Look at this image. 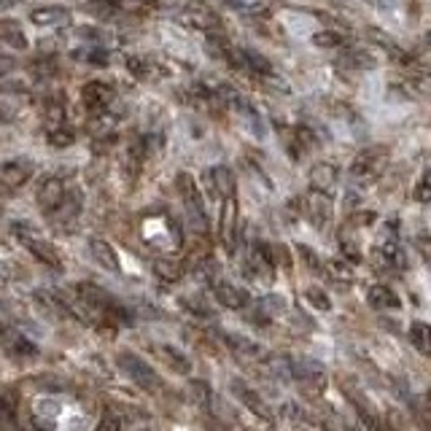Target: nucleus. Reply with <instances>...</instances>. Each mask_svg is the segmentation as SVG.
Listing matches in <instances>:
<instances>
[{"mask_svg": "<svg viewBox=\"0 0 431 431\" xmlns=\"http://www.w3.org/2000/svg\"><path fill=\"white\" fill-rule=\"evenodd\" d=\"M388 156H391V149H388V146H383V143L369 146V149L359 151V156L353 159L350 175H353L359 184H372L375 178H380V172L385 170Z\"/></svg>", "mask_w": 431, "mask_h": 431, "instance_id": "obj_1", "label": "nucleus"}, {"mask_svg": "<svg viewBox=\"0 0 431 431\" xmlns=\"http://www.w3.org/2000/svg\"><path fill=\"white\" fill-rule=\"evenodd\" d=\"M175 186H178V194H181V200H184V205H186V216H189L191 226H194L197 232H205L207 229L205 203H203V194L197 189L194 178H191L189 172H178V175H175Z\"/></svg>", "mask_w": 431, "mask_h": 431, "instance_id": "obj_2", "label": "nucleus"}, {"mask_svg": "<svg viewBox=\"0 0 431 431\" xmlns=\"http://www.w3.org/2000/svg\"><path fill=\"white\" fill-rule=\"evenodd\" d=\"M76 294H78V299L81 302H86L89 308H95V310H100V315H111V318H124L127 324L132 321L130 318V313L121 308L119 302L111 296V294L105 292V289H100V286H95V283H78L76 286Z\"/></svg>", "mask_w": 431, "mask_h": 431, "instance_id": "obj_3", "label": "nucleus"}, {"mask_svg": "<svg viewBox=\"0 0 431 431\" xmlns=\"http://www.w3.org/2000/svg\"><path fill=\"white\" fill-rule=\"evenodd\" d=\"M30 103V92L22 81H6L0 84V124L17 121Z\"/></svg>", "mask_w": 431, "mask_h": 431, "instance_id": "obj_4", "label": "nucleus"}, {"mask_svg": "<svg viewBox=\"0 0 431 431\" xmlns=\"http://www.w3.org/2000/svg\"><path fill=\"white\" fill-rule=\"evenodd\" d=\"M14 232H17V238L22 240V245H25L35 259H41L43 264L57 267V270L62 267V259H60V254H57V248H54L49 240H43L41 235L30 232V226L27 224H14Z\"/></svg>", "mask_w": 431, "mask_h": 431, "instance_id": "obj_5", "label": "nucleus"}, {"mask_svg": "<svg viewBox=\"0 0 431 431\" xmlns=\"http://www.w3.org/2000/svg\"><path fill=\"white\" fill-rule=\"evenodd\" d=\"M119 367L127 372V378L132 380L135 385L146 388V391H154L159 388V375L151 369V364H146L140 356L130 353V350H121L119 353Z\"/></svg>", "mask_w": 431, "mask_h": 431, "instance_id": "obj_6", "label": "nucleus"}, {"mask_svg": "<svg viewBox=\"0 0 431 431\" xmlns=\"http://www.w3.org/2000/svg\"><path fill=\"white\" fill-rule=\"evenodd\" d=\"M143 162H146V140L140 138V135H132V138L127 140L124 151H121V172H124V178L130 184L140 175Z\"/></svg>", "mask_w": 431, "mask_h": 431, "instance_id": "obj_7", "label": "nucleus"}, {"mask_svg": "<svg viewBox=\"0 0 431 431\" xmlns=\"http://www.w3.org/2000/svg\"><path fill=\"white\" fill-rule=\"evenodd\" d=\"M33 162H27V159H6V162H0V186L22 189L33 178Z\"/></svg>", "mask_w": 431, "mask_h": 431, "instance_id": "obj_8", "label": "nucleus"}, {"mask_svg": "<svg viewBox=\"0 0 431 431\" xmlns=\"http://www.w3.org/2000/svg\"><path fill=\"white\" fill-rule=\"evenodd\" d=\"M30 22L35 27H65L70 22V8L60 3H46L30 11Z\"/></svg>", "mask_w": 431, "mask_h": 431, "instance_id": "obj_9", "label": "nucleus"}, {"mask_svg": "<svg viewBox=\"0 0 431 431\" xmlns=\"http://www.w3.org/2000/svg\"><path fill=\"white\" fill-rule=\"evenodd\" d=\"M111 100H114V89H111V84H105V81H89L81 89V103H84V108L89 114L105 111L111 105Z\"/></svg>", "mask_w": 431, "mask_h": 431, "instance_id": "obj_10", "label": "nucleus"}, {"mask_svg": "<svg viewBox=\"0 0 431 431\" xmlns=\"http://www.w3.org/2000/svg\"><path fill=\"white\" fill-rule=\"evenodd\" d=\"M65 184H62V178H57V175H49V178H43V184L38 186V205L41 210H46V213H54L60 203L65 200Z\"/></svg>", "mask_w": 431, "mask_h": 431, "instance_id": "obj_11", "label": "nucleus"}, {"mask_svg": "<svg viewBox=\"0 0 431 431\" xmlns=\"http://www.w3.org/2000/svg\"><path fill=\"white\" fill-rule=\"evenodd\" d=\"M207 184H210V191L219 197V200H229V197H238V186H235V175L229 167L224 165H216L205 172Z\"/></svg>", "mask_w": 431, "mask_h": 431, "instance_id": "obj_12", "label": "nucleus"}, {"mask_svg": "<svg viewBox=\"0 0 431 431\" xmlns=\"http://www.w3.org/2000/svg\"><path fill=\"white\" fill-rule=\"evenodd\" d=\"M0 348H3L8 356H14V359L33 356L35 353V345L30 343L27 337H22L19 331H14L11 327H6V324H0Z\"/></svg>", "mask_w": 431, "mask_h": 431, "instance_id": "obj_13", "label": "nucleus"}, {"mask_svg": "<svg viewBox=\"0 0 431 431\" xmlns=\"http://www.w3.org/2000/svg\"><path fill=\"white\" fill-rule=\"evenodd\" d=\"M337 178H340V172H337V167L331 162H318V165H313L310 170V186L313 191L331 194L334 186H337Z\"/></svg>", "mask_w": 431, "mask_h": 431, "instance_id": "obj_14", "label": "nucleus"}, {"mask_svg": "<svg viewBox=\"0 0 431 431\" xmlns=\"http://www.w3.org/2000/svg\"><path fill=\"white\" fill-rule=\"evenodd\" d=\"M178 22L186 25V27H191V30H205V33L221 27L219 19L213 17V14H207L205 8H197V6H191V8H186V11H181V14H178Z\"/></svg>", "mask_w": 431, "mask_h": 431, "instance_id": "obj_15", "label": "nucleus"}, {"mask_svg": "<svg viewBox=\"0 0 431 431\" xmlns=\"http://www.w3.org/2000/svg\"><path fill=\"white\" fill-rule=\"evenodd\" d=\"M43 124H46V130L65 124V95L62 92H52L43 100Z\"/></svg>", "mask_w": 431, "mask_h": 431, "instance_id": "obj_16", "label": "nucleus"}, {"mask_svg": "<svg viewBox=\"0 0 431 431\" xmlns=\"http://www.w3.org/2000/svg\"><path fill=\"white\" fill-rule=\"evenodd\" d=\"M213 294H216V299H219L224 308H229V310H240V308L248 305V299H251L242 289L232 286V283H216V286H213Z\"/></svg>", "mask_w": 431, "mask_h": 431, "instance_id": "obj_17", "label": "nucleus"}, {"mask_svg": "<svg viewBox=\"0 0 431 431\" xmlns=\"http://www.w3.org/2000/svg\"><path fill=\"white\" fill-rule=\"evenodd\" d=\"M89 251H92V256L95 261L105 267L108 273H119V256H116V251L103 240V238H92L89 240Z\"/></svg>", "mask_w": 431, "mask_h": 431, "instance_id": "obj_18", "label": "nucleus"}, {"mask_svg": "<svg viewBox=\"0 0 431 431\" xmlns=\"http://www.w3.org/2000/svg\"><path fill=\"white\" fill-rule=\"evenodd\" d=\"M205 52L213 57V60H224V62H229V57H232V52H235V46L229 43V38L224 35V30L219 27V30H210L205 38Z\"/></svg>", "mask_w": 431, "mask_h": 431, "instance_id": "obj_19", "label": "nucleus"}, {"mask_svg": "<svg viewBox=\"0 0 431 431\" xmlns=\"http://www.w3.org/2000/svg\"><path fill=\"white\" fill-rule=\"evenodd\" d=\"M367 302L372 305V308H378V310H397V308H402V302H399V296L394 294V289H388V286H383V283H378V286H372L369 292H367Z\"/></svg>", "mask_w": 431, "mask_h": 431, "instance_id": "obj_20", "label": "nucleus"}, {"mask_svg": "<svg viewBox=\"0 0 431 431\" xmlns=\"http://www.w3.org/2000/svg\"><path fill=\"white\" fill-rule=\"evenodd\" d=\"M308 205H310V219L315 226H324L329 221V216H331V203H329V194H321V191H313L310 200H308Z\"/></svg>", "mask_w": 431, "mask_h": 431, "instance_id": "obj_21", "label": "nucleus"}, {"mask_svg": "<svg viewBox=\"0 0 431 431\" xmlns=\"http://www.w3.org/2000/svg\"><path fill=\"white\" fill-rule=\"evenodd\" d=\"M410 343H413L423 356H431V324H423V321L410 324Z\"/></svg>", "mask_w": 431, "mask_h": 431, "instance_id": "obj_22", "label": "nucleus"}, {"mask_svg": "<svg viewBox=\"0 0 431 431\" xmlns=\"http://www.w3.org/2000/svg\"><path fill=\"white\" fill-rule=\"evenodd\" d=\"M116 127V116H111L108 111H100V114H92V119L86 124L89 135L100 138V135H111V130Z\"/></svg>", "mask_w": 431, "mask_h": 431, "instance_id": "obj_23", "label": "nucleus"}, {"mask_svg": "<svg viewBox=\"0 0 431 431\" xmlns=\"http://www.w3.org/2000/svg\"><path fill=\"white\" fill-rule=\"evenodd\" d=\"M0 38H3V43L14 46V49H27V38L19 30L17 22H0Z\"/></svg>", "mask_w": 431, "mask_h": 431, "instance_id": "obj_24", "label": "nucleus"}, {"mask_svg": "<svg viewBox=\"0 0 431 431\" xmlns=\"http://www.w3.org/2000/svg\"><path fill=\"white\" fill-rule=\"evenodd\" d=\"M78 213H81V194H65V200L54 210V216L60 221H73Z\"/></svg>", "mask_w": 431, "mask_h": 431, "instance_id": "obj_25", "label": "nucleus"}, {"mask_svg": "<svg viewBox=\"0 0 431 431\" xmlns=\"http://www.w3.org/2000/svg\"><path fill=\"white\" fill-rule=\"evenodd\" d=\"M294 375L302 380H310V378H321L324 375V364L313 362V359H296L292 364Z\"/></svg>", "mask_w": 431, "mask_h": 431, "instance_id": "obj_26", "label": "nucleus"}, {"mask_svg": "<svg viewBox=\"0 0 431 431\" xmlns=\"http://www.w3.org/2000/svg\"><path fill=\"white\" fill-rule=\"evenodd\" d=\"M46 140H49V146H54V149H68V146L76 143V132H73L70 127L62 124V127H54V130H49Z\"/></svg>", "mask_w": 431, "mask_h": 431, "instance_id": "obj_27", "label": "nucleus"}, {"mask_svg": "<svg viewBox=\"0 0 431 431\" xmlns=\"http://www.w3.org/2000/svg\"><path fill=\"white\" fill-rule=\"evenodd\" d=\"M76 60H84V62H92V65H108V49H103L100 43L97 46H86V49H78L73 52Z\"/></svg>", "mask_w": 431, "mask_h": 431, "instance_id": "obj_28", "label": "nucleus"}, {"mask_svg": "<svg viewBox=\"0 0 431 431\" xmlns=\"http://www.w3.org/2000/svg\"><path fill=\"white\" fill-rule=\"evenodd\" d=\"M343 43L345 38L334 30H321V33L313 35V46H318V49H340Z\"/></svg>", "mask_w": 431, "mask_h": 431, "instance_id": "obj_29", "label": "nucleus"}, {"mask_svg": "<svg viewBox=\"0 0 431 431\" xmlns=\"http://www.w3.org/2000/svg\"><path fill=\"white\" fill-rule=\"evenodd\" d=\"M127 70L135 76V78H140V81H149L154 73V65L149 62V60H143V57H127Z\"/></svg>", "mask_w": 431, "mask_h": 431, "instance_id": "obj_30", "label": "nucleus"}, {"mask_svg": "<svg viewBox=\"0 0 431 431\" xmlns=\"http://www.w3.org/2000/svg\"><path fill=\"white\" fill-rule=\"evenodd\" d=\"M413 200L415 203H420V205H429L431 203V170L423 172V175H420V181L415 184Z\"/></svg>", "mask_w": 431, "mask_h": 431, "instance_id": "obj_31", "label": "nucleus"}, {"mask_svg": "<svg viewBox=\"0 0 431 431\" xmlns=\"http://www.w3.org/2000/svg\"><path fill=\"white\" fill-rule=\"evenodd\" d=\"M415 418H418L420 429L431 431V394H426L423 402H418V404H415Z\"/></svg>", "mask_w": 431, "mask_h": 431, "instance_id": "obj_32", "label": "nucleus"}, {"mask_svg": "<svg viewBox=\"0 0 431 431\" xmlns=\"http://www.w3.org/2000/svg\"><path fill=\"white\" fill-rule=\"evenodd\" d=\"M162 353L167 356V364H170L175 372H189V362L184 359V353H178V350L170 348V345H165V348H162Z\"/></svg>", "mask_w": 431, "mask_h": 431, "instance_id": "obj_33", "label": "nucleus"}, {"mask_svg": "<svg viewBox=\"0 0 431 431\" xmlns=\"http://www.w3.org/2000/svg\"><path fill=\"white\" fill-rule=\"evenodd\" d=\"M0 423H17V404L0 394Z\"/></svg>", "mask_w": 431, "mask_h": 431, "instance_id": "obj_34", "label": "nucleus"}, {"mask_svg": "<svg viewBox=\"0 0 431 431\" xmlns=\"http://www.w3.org/2000/svg\"><path fill=\"white\" fill-rule=\"evenodd\" d=\"M413 245H415V251H418L420 256L426 259V261H431V235L429 232H418V235H415V240H413Z\"/></svg>", "mask_w": 431, "mask_h": 431, "instance_id": "obj_35", "label": "nucleus"}, {"mask_svg": "<svg viewBox=\"0 0 431 431\" xmlns=\"http://www.w3.org/2000/svg\"><path fill=\"white\" fill-rule=\"evenodd\" d=\"M154 270H156V275L167 278V280H175V278L181 275V267H178L175 261H156Z\"/></svg>", "mask_w": 431, "mask_h": 431, "instance_id": "obj_36", "label": "nucleus"}, {"mask_svg": "<svg viewBox=\"0 0 431 431\" xmlns=\"http://www.w3.org/2000/svg\"><path fill=\"white\" fill-rule=\"evenodd\" d=\"M235 391H238V394H240V397L245 399V404H248V407H254V410H256L259 415H267V410H264V404H261V402H259V399H256V394L245 391L242 385H235Z\"/></svg>", "mask_w": 431, "mask_h": 431, "instance_id": "obj_37", "label": "nucleus"}, {"mask_svg": "<svg viewBox=\"0 0 431 431\" xmlns=\"http://www.w3.org/2000/svg\"><path fill=\"white\" fill-rule=\"evenodd\" d=\"M95 431H121L119 418H116L114 413H105L103 418H100V423H97V429Z\"/></svg>", "mask_w": 431, "mask_h": 431, "instance_id": "obj_38", "label": "nucleus"}, {"mask_svg": "<svg viewBox=\"0 0 431 431\" xmlns=\"http://www.w3.org/2000/svg\"><path fill=\"white\" fill-rule=\"evenodd\" d=\"M308 299H310V302L315 305V308H318V310H329V308H331L329 296L324 292H318V289H310V292H308Z\"/></svg>", "mask_w": 431, "mask_h": 431, "instance_id": "obj_39", "label": "nucleus"}, {"mask_svg": "<svg viewBox=\"0 0 431 431\" xmlns=\"http://www.w3.org/2000/svg\"><path fill=\"white\" fill-rule=\"evenodd\" d=\"M296 251H299V256H302V259H305V261H308V267H310V270H321V261H318V256L313 254V251H310V248H308V245H299Z\"/></svg>", "mask_w": 431, "mask_h": 431, "instance_id": "obj_40", "label": "nucleus"}, {"mask_svg": "<svg viewBox=\"0 0 431 431\" xmlns=\"http://www.w3.org/2000/svg\"><path fill=\"white\" fill-rule=\"evenodd\" d=\"M329 270H331L337 278H350V267L343 264V261H337V259H331V261H329Z\"/></svg>", "mask_w": 431, "mask_h": 431, "instance_id": "obj_41", "label": "nucleus"}, {"mask_svg": "<svg viewBox=\"0 0 431 431\" xmlns=\"http://www.w3.org/2000/svg\"><path fill=\"white\" fill-rule=\"evenodd\" d=\"M353 221H356V224H372V221H375V213H372V210H362V213L353 216Z\"/></svg>", "mask_w": 431, "mask_h": 431, "instance_id": "obj_42", "label": "nucleus"}, {"mask_svg": "<svg viewBox=\"0 0 431 431\" xmlns=\"http://www.w3.org/2000/svg\"><path fill=\"white\" fill-rule=\"evenodd\" d=\"M156 6H162V8H165V6H186V0H154Z\"/></svg>", "mask_w": 431, "mask_h": 431, "instance_id": "obj_43", "label": "nucleus"}, {"mask_svg": "<svg viewBox=\"0 0 431 431\" xmlns=\"http://www.w3.org/2000/svg\"><path fill=\"white\" fill-rule=\"evenodd\" d=\"M224 3H229L232 8H245L248 6V0H224Z\"/></svg>", "mask_w": 431, "mask_h": 431, "instance_id": "obj_44", "label": "nucleus"}]
</instances>
